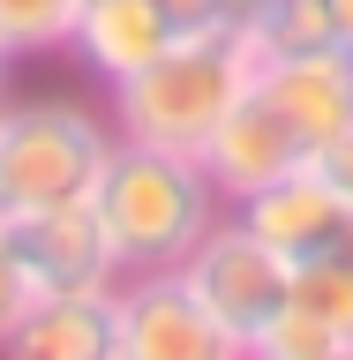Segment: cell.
I'll return each instance as SVG.
<instances>
[{"label": "cell", "mask_w": 353, "mask_h": 360, "mask_svg": "<svg viewBox=\"0 0 353 360\" xmlns=\"http://www.w3.org/2000/svg\"><path fill=\"white\" fill-rule=\"evenodd\" d=\"M241 53L248 68L256 60H293V53H316V45H338V22H331V0H264L241 15Z\"/></svg>", "instance_id": "obj_13"}, {"label": "cell", "mask_w": 353, "mask_h": 360, "mask_svg": "<svg viewBox=\"0 0 353 360\" xmlns=\"http://www.w3.org/2000/svg\"><path fill=\"white\" fill-rule=\"evenodd\" d=\"M0 360H120V300L106 292H45L0 338Z\"/></svg>", "instance_id": "obj_10"}, {"label": "cell", "mask_w": 353, "mask_h": 360, "mask_svg": "<svg viewBox=\"0 0 353 360\" xmlns=\"http://www.w3.org/2000/svg\"><path fill=\"white\" fill-rule=\"evenodd\" d=\"M166 22H173L180 38H218V30H241V8L233 0H158Z\"/></svg>", "instance_id": "obj_15"}, {"label": "cell", "mask_w": 353, "mask_h": 360, "mask_svg": "<svg viewBox=\"0 0 353 360\" xmlns=\"http://www.w3.org/2000/svg\"><path fill=\"white\" fill-rule=\"evenodd\" d=\"M75 15H83V0H0V45H8V60L68 53Z\"/></svg>", "instance_id": "obj_14"}, {"label": "cell", "mask_w": 353, "mask_h": 360, "mask_svg": "<svg viewBox=\"0 0 353 360\" xmlns=\"http://www.w3.org/2000/svg\"><path fill=\"white\" fill-rule=\"evenodd\" d=\"M233 8H241V15H248V8H264V0H233Z\"/></svg>", "instance_id": "obj_22"}, {"label": "cell", "mask_w": 353, "mask_h": 360, "mask_svg": "<svg viewBox=\"0 0 353 360\" xmlns=\"http://www.w3.org/2000/svg\"><path fill=\"white\" fill-rule=\"evenodd\" d=\"M0 248L23 270L30 300L45 292H106L120 285L113 248L90 218V202H45V210H0Z\"/></svg>", "instance_id": "obj_6"}, {"label": "cell", "mask_w": 353, "mask_h": 360, "mask_svg": "<svg viewBox=\"0 0 353 360\" xmlns=\"http://www.w3.org/2000/svg\"><path fill=\"white\" fill-rule=\"evenodd\" d=\"M248 90L316 158L323 143H338L353 128V45H316V53H293V60H256Z\"/></svg>", "instance_id": "obj_7"}, {"label": "cell", "mask_w": 353, "mask_h": 360, "mask_svg": "<svg viewBox=\"0 0 353 360\" xmlns=\"http://www.w3.org/2000/svg\"><path fill=\"white\" fill-rule=\"evenodd\" d=\"M233 218H241L264 248H278L286 263H309V255H331V248H338L346 202L331 195V180L316 173V158H309V165L264 180L256 195H241V202H233Z\"/></svg>", "instance_id": "obj_9"}, {"label": "cell", "mask_w": 353, "mask_h": 360, "mask_svg": "<svg viewBox=\"0 0 353 360\" xmlns=\"http://www.w3.org/2000/svg\"><path fill=\"white\" fill-rule=\"evenodd\" d=\"M30 308V285H23V270L8 263V248H0V338L16 330V315Z\"/></svg>", "instance_id": "obj_17"}, {"label": "cell", "mask_w": 353, "mask_h": 360, "mask_svg": "<svg viewBox=\"0 0 353 360\" xmlns=\"http://www.w3.org/2000/svg\"><path fill=\"white\" fill-rule=\"evenodd\" d=\"M293 165H309V150L286 135V120H278L256 90H241V105L218 120L211 150H203V173H211V188L225 195V210H233L241 195H256L264 180L293 173Z\"/></svg>", "instance_id": "obj_11"}, {"label": "cell", "mask_w": 353, "mask_h": 360, "mask_svg": "<svg viewBox=\"0 0 353 360\" xmlns=\"http://www.w3.org/2000/svg\"><path fill=\"white\" fill-rule=\"evenodd\" d=\"M338 345H353V263L309 255V263H293L286 308L264 323L248 360H316V353H338Z\"/></svg>", "instance_id": "obj_8"}, {"label": "cell", "mask_w": 353, "mask_h": 360, "mask_svg": "<svg viewBox=\"0 0 353 360\" xmlns=\"http://www.w3.org/2000/svg\"><path fill=\"white\" fill-rule=\"evenodd\" d=\"M331 22H338V45H353V0H331Z\"/></svg>", "instance_id": "obj_18"}, {"label": "cell", "mask_w": 353, "mask_h": 360, "mask_svg": "<svg viewBox=\"0 0 353 360\" xmlns=\"http://www.w3.org/2000/svg\"><path fill=\"white\" fill-rule=\"evenodd\" d=\"M316 360H353V345H338V353H316Z\"/></svg>", "instance_id": "obj_21"}, {"label": "cell", "mask_w": 353, "mask_h": 360, "mask_svg": "<svg viewBox=\"0 0 353 360\" xmlns=\"http://www.w3.org/2000/svg\"><path fill=\"white\" fill-rule=\"evenodd\" d=\"M113 120L83 98H0V210H45V202H90L113 158Z\"/></svg>", "instance_id": "obj_3"}, {"label": "cell", "mask_w": 353, "mask_h": 360, "mask_svg": "<svg viewBox=\"0 0 353 360\" xmlns=\"http://www.w3.org/2000/svg\"><path fill=\"white\" fill-rule=\"evenodd\" d=\"M180 278L203 292V308L218 315V323L241 338V345H256V338H264V323L286 308L293 263L278 255V248H264L241 218H233V210H225V218L196 240V255L180 263Z\"/></svg>", "instance_id": "obj_4"}, {"label": "cell", "mask_w": 353, "mask_h": 360, "mask_svg": "<svg viewBox=\"0 0 353 360\" xmlns=\"http://www.w3.org/2000/svg\"><path fill=\"white\" fill-rule=\"evenodd\" d=\"M338 263H353V210H346V225H338V248H331Z\"/></svg>", "instance_id": "obj_19"}, {"label": "cell", "mask_w": 353, "mask_h": 360, "mask_svg": "<svg viewBox=\"0 0 353 360\" xmlns=\"http://www.w3.org/2000/svg\"><path fill=\"white\" fill-rule=\"evenodd\" d=\"M90 218H98V233L113 248V270L143 278V270H180L188 263L196 240L225 218V195L211 188L203 158L113 143L106 173L90 188Z\"/></svg>", "instance_id": "obj_1"}, {"label": "cell", "mask_w": 353, "mask_h": 360, "mask_svg": "<svg viewBox=\"0 0 353 360\" xmlns=\"http://www.w3.org/2000/svg\"><path fill=\"white\" fill-rule=\"evenodd\" d=\"M316 173L331 180V195L353 210V128L338 135V143H323V150H316Z\"/></svg>", "instance_id": "obj_16"}, {"label": "cell", "mask_w": 353, "mask_h": 360, "mask_svg": "<svg viewBox=\"0 0 353 360\" xmlns=\"http://www.w3.org/2000/svg\"><path fill=\"white\" fill-rule=\"evenodd\" d=\"M120 300V360H248V345L203 308L180 270H143L113 285Z\"/></svg>", "instance_id": "obj_5"}, {"label": "cell", "mask_w": 353, "mask_h": 360, "mask_svg": "<svg viewBox=\"0 0 353 360\" xmlns=\"http://www.w3.org/2000/svg\"><path fill=\"white\" fill-rule=\"evenodd\" d=\"M248 90V53L233 30L218 38H180L166 45L151 68H135L128 83H113V135L143 143V150H173V158H203L211 135Z\"/></svg>", "instance_id": "obj_2"}, {"label": "cell", "mask_w": 353, "mask_h": 360, "mask_svg": "<svg viewBox=\"0 0 353 360\" xmlns=\"http://www.w3.org/2000/svg\"><path fill=\"white\" fill-rule=\"evenodd\" d=\"M0 98H8V45H0Z\"/></svg>", "instance_id": "obj_20"}, {"label": "cell", "mask_w": 353, "mask_h": 360, "mask_svg": "<svg viewBox=\"0 0 353 360\" xmlns=\"http://www.w3.org/2000/svg\"><path fill=\"white\" fill-rule=\"evenodd\" d=\"M166 45H180V30L166 22L158 0H83V15L68 30V53L98 75V83H128L135 68H151Z\"/></svg>", "instance_id": "obj_12"}]
</instances>
